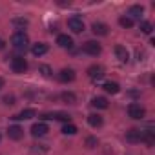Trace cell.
<instances>
[{
    "mask_svg": "<svg viewBox=\"0 0 155 155\" xmlns=\"http://www.w3.org/2000/svg\"><path fill=\"white\" fill-rule=\"evenodd\" d=\"M4 88V79H0V90Z\"/></svg>",
    "mask_w": 155,
    "mask_h": 155,
    "instance_id": "f546056e",
    "label": "cell"
},
{
    "mask_svg": "<svg viewBox=\"0 0 155 155\" xmlns=\"http://www.w3.org/2000/svg\"><path fill=\"white\" fill-rule=\"evenodd\" d=\"M48 131H49V128H48V124H44V122H37V124L31 126V135H33V137H44Z\"/></svg>",
    "mask_w": 155,
    "mask_h": 155,
    "instance_id": "ba28073f",
    "label": "cell"
},
{
    "mask_svg": "<svg viewBox=\"0 0 155 155\" xmlns=\"http://www.w3.org/2000/svg\"><path fill=\"white\" fill-rule=\"evenodd\" d=\"M40 73H42L44 77H51L53 71H51V68H49L48 64H42V66H40Z\"/></svg>",
    "mask_w": 155,
    "mask_h": 155,
    "instance_id": "d4e9b609",
    "label": "cell"
},
{
    "mask_svg": "<svg viewBox=\"0 0 155 155\" xmlns=\"http://www.w3.org/2000/svg\"><path fill=\"white\" fill-rule=\"evenodd\" d=\"M128 115L131 117V119H135V120H140V119H144V115H146V110L140 106V104H130L128 106Z\"/></svg>",
    "mask_w": 155,
    "mask_h": 155,
    "instance_id": "277c9868",
    "label": "cell"
},
{
    "mask_svg": "<svg viewBox=\"0 0 155 155\" xmlns=\"http://www.w3.org/2000/svg\"><path fill=\"white\" fill-rule=\"evenodd\" d=\"M4 104L13 106V104H15V95H6V97H4Z\"/></svg>",
    "mask_w": 155,
    "mask_h": 155,
    "instance_id": "83f0119b",
    "label": "cell"
},
{
    "mask_svg": "<svg viewBox=\"0 0 155 155\" xmlns=\"http://www.w3.org/2000/svg\"><path fill=\"white\" fill-rule=\"evenodd\" d=\"M82 51L88 53V55H91V57H97V55H101L102 48H101L99 42H95V40H88V42L82 44Z\"/></svg>",
    "mask_w": 155,
    "mask_h": 155,
    "instance_id": "3957f363",
    "label": "cell"
},
{
    "mask_svg": "<svg viewBox=\"0 0 155 155\" xmlns=\"http://www.w3.org/2000/svg\"><path fill=\"white\" fill-rule=\"evenodd\" d=\"M11 68L15 73H26L28 71V62L24 57H13L11 58Z\"/></svg>",
    "mask_w": 155,
    "mask_h": 155,
    "instance_id": "5b68a950",
    "label": "cell"
},
{
    "mask_svg": "<svg viewBox=\"0 0 155 155\" xmlns=\"http://www.w3.org/2000/svg\"><path fill=\"white\" fill-rule=\"evenodd\" d=\"M91 106L97 108V110H106V108L110 106V102H108L106 97H93V99H91Z\"/></svg>",
    "mask_w": 155,
    "mask_h": 155,
    "instance_id": "2e32d148",
    "label": "cell"
},
{
    "mask_svg": "<svg viewBox=\"0 0 155 155\" xmlns=\"http://www.w3.org/2000/svg\"><path fill=\"white\" fill-rule=\"evenodd\" d=\"M91 31H93L95 35L104 37V35H108V33H110V28H108L106 24H102V22H95V24L91 26Z\"/></svg>",
    "mask_w": 155,
    "mask_h": 155,
    "instance_id": "4fadbf2b",
    "label": "cell"
},
{
    "mask_svg": "<svg viewBox=\"0 0 155 155\" xmlns=\"http://www.w3.org/2000/svg\"><path fill=\"white\" fill-rule=\"evenodd\" d=\"M13 24L18 26V28H24V26H28V20H26V18H15Z\"/></svg>",
    "mask_w": 155,
    "mask_h": 155,
    "instance_id": "4316f807",
    "label": "cell"
},
{
    "mask_svg": "<svg viewBox=\"0 0 155 155\" xmlns=\"http://www.w3.org/2000/svg\"><path fill=\"white\" fill-rule=\"evenodd\" d=\"M58 81H60V82H71V81H75V71H73L71 68L60 69V71H58Z\"/></svg>",
    "mask_w": 155,
    "mask_h": 155,
    "instance_id": "9c48e42d",
    "label": "cell"
},
{
    "mask_svg": "<svg viewBox=\"0 0 155 155\" xmlns=\"http://www.w3.org/2000/svg\"><path fill=\"white\" fill-rule=\"evenodd\" d=\"M126 140H128L130 144H137V142H140V130L131 128L130 131H126Z\"/></svg>",
    "mask_w": 155,
    "mask_h": 155,
    "instance_id": "7c38bea8",
    "label": "cell"
},
{
    "mask_svg": "<svg viewBox=\"0 0 155 155\" xmlns=\"http://www.w3.org/2000/svg\"><path fill=\"white\" fill-rule=\"evenodd\" d=\"M48 44H42V42H38V44H35L33 48H31V53L35 55V57H42V55H46L48 53Z\"/></svg>",
    "mask_w": 155,
    "mask_h": 155,
    "instance_id": "e0dca14e",
    "label": "cell"
},
{
    "mask_svg": "<svg viewBox=\"0 0 155 155\" xmlns=\"http://www.w3.org/2000/svg\"><path fill=\"white\" fill-rule=\"evenodd\" d=\"M86 144H88V148H95V146L99 144V140H97L95 137H88V139H86Z\"/></svg>",
    "mask_w": 155,
    "mask_h": 155,
    "instance_id": "484cf974",
    "label": "cell"
},
{
    "mask_svg": "<svg viewBox=\"0 0 155 155\" xmlns=\"http://www.w3.org/2000/svg\"><path fill=\"white\" fill-rule=\"evenodd\" d=\"M35 115H37V111L29 108V110H22L20 113H17V115H13L11 119H13V120H29V119H33Z\"/></svg>",
    "mask_w": 155,
    "mask_h": 155,
    "instance_id": "30bf717a",
    "label": "cell"
},
{
    "mask_svg": "<svg viewBox=\"0 0 155 155\" xmlns=\"http://www.w3.org/2000/svg\"><path fill=\"white\" fill-rule=\"evenodd\" d=\"M77 131H79V130H77V126L71 124V122H66V126L62 128V133H64V135H75Z\"/></svg>",
    "mask_w": 155,
    "mask_h": 155,
    "instance_id": "7402d4cb",
    "label": "cell"
},
{
    "mask_svg": "<svg viewBox=\"0 0 155 155\" xmlns=\"http://www.w3.org/2000/svg\"><path fill=\"white\" fill-rule=\"evenodd\" d=\"M57 44H58L60 48L69 49V48H73V38H71L69 35H58V37H57Z\"/></svg>",
    "mask_w": 155,
    "mask_h": 155,
    "instance_id": "5bb4252c",
    "label": "cell"
},
{
    "mask_svg": "<svg viewBox=\"0 0 155 155\" xmlns=\"http://www.w3.org/2000/svg\"><path fill=\"white\" fill-rule=\"evenodd\" d=\"M60 99H62L66 104H75V101H77L75 93H71V91H64V93L60 95Z\"/></svg>",
    "mask_w": 155,
    "mask_h": 155,
    "instance_id": "44dd1931",
    "label": "cell"
},
{
    "mask_svg": "<svg viewBox=\"0 0 155 155\" xmlns=\"http://www.w3.org/2000/svg\"><path fill=\"white\" fill-rule=\"evenodd\" d=\"M4 46H6V44H4V40L0 38V49H4Z\"/></svg>",
    "mask_w": 155,
    "mask_h": 155,
    "instance_id": "f1b7e54d",
    "label": "cell"
},
{
    "mask_svg": "<svg viewBox=\"0 0 155 155\" xmlns=\"http://www.w3.org/2000/svg\"><path fill=\"white\" fill-rule=\"evenodd\" d=\"M104 75H106V73H104V68H102V66L93 64V66L88 68V77H90L91 81H101Z\"/></svg>",
    "mask_w": 155,
    "mask_h": 155,
    "instance_id": "8992f818",
    "label": "cell"
},
{
    "mask_svg": "<svg viewBox=\"0 0 155 155\" xmlns=\"http://www.w3.org/2000/svg\"><path fill=\"white\" fill-rule=\"evenodd\" d=\"M40 119L42 120H62V122H69L71 115H68L64 111H48V113H42Z\"/></svg>",
    "mask_w": 155,
    "mask_h": 155,
    "instance_id": "7a4b0ae2",
    "label": "cell"
},
{
    "mask_svg": "<svg viewBox=\"0 0 155 155\" xmlns=\"http://www.w3.org/2000/svg\"><path fill=\"white\" fill-rule=\"evenodd\" d=\"M68 28H69L73 33H82V31H84V22H82V18H79V17H71V18L68 20Z\"/></svg>",
    "mask_w": 155,
    "mask_h": 155,
    "instance_id": "52a82bcc",
    "label": "cell"
},
{
    "mask_svg": "<svg viewBox=\"0 0 155 155\" xmlns=\"http://www.w3.org/2000/svg\"><path fill=\"white\" fill-rule=\"evenodd\" d=\"M151 29H153V26H151L150 22H146V20H144V22H140V31H142V33L150 35V33H151Z\"/></svg>",
    "mask_w": 155,
    "mask_h": 155,
    "instance_id": "cb8c5ba5",
    "label": "cell"
},
{
    "mask_svg": "<svg viewBox=\"0 0 155 155\" xmlns=\"http://www.w3.org/2000/svg\"><path fill=\"white\" fill-rule=\"evenodd\" d=\"M119 24H120L122 28H131V26H133V20H131L130 17H120V18H119Z\"/></svg>",
    "mask_w": 155,
    "mask_h": 155,
    "instance_id": "603a6c76",
    "label": "cell"
},
{
    "mask_svg": "<svg viewBox=\"0 0 155 155\" xmlns=\"http://www.w3.org/2000/svg\"><path fill=\"white\" fill-rule=\"evenodd\" d=\"M102 90H104L106 93H111V95H117V93L120 91V86H119L117 82H104V86H102Z\"/></svg>",
    "mask_w": 155,
    "mask_h": 155,
    "instance_id": "ac0fdd59",
    "label": "cell"
},
{
    "mask_svg": "<svg viewBox=\"0 0 155 155\" xmlns=\"http://www.w3.org/2000/svg\"><path fill=\"white\" fill-rule=\"evenodd\" d=\"M115 57L120 60V62H128V58H130V53H128V49L124 48V46H115Z\"/></svg>",
    "mask_w": 155,
    "mask_h": 155,
    "instance_id": "9a60e30c",
    "label": "cell"
},
{
    "mask_svg": "<svg viewBox=\"0 0 155 155\" xmlns=\"http://www.w3.org/2000/svg\"><path fill=\"white\" fill-rule=\"evenodd\" d=\"M88 122H90V126H93V128H101V126H102V117L97 115V113H91V115H88Z\"/></svg>",
    "mask_w": 155,
    "mask_h": 155,
    "instance_id": "d6986e66",
    "label": "cell"
},
{
    "mask_svg": "<svg viewBox=\"0 0 155 155\" xmlns=\"http://www.w3.org/2000/svg\"><path fill=\"white\" fill-rule=\"evenodd\" d=\"M11 44H13L18 51H26V48H28V44H29V38H28V35H26L24 31H17V33H13V37H11Z\"/></svg>",
    "mask_w": 155,
    "mask_h": 155,
    "instance_id": "6da1fadb",
    "label": "cell"
},
{
    "mask_svg": "<svg viewBox=\"0 0 155 155\" xmlns=\"http://www.w3.org/2000/svg\"><path fill=\"white\" fill-rule=\"evenodd\" d=\"M128 13H130V18H131V20H133V18H140V15L144 13V8H142V6H131Z\"/></svg>",
    "mask_w": 155,
    "mask_h": 155,
    "instance_id": "ffe728a7",
    "label": "cell"
},
{
    "mask_svg": "<svg viewBox=\"0 0 155 155\" xmlns=\"http://www.w3.org/2000/svg\"><path fill=\"white\" fill-rule=\"evenodd\" d=\"M8 135H9V139H13V140H20L22 137H24V130L20 128V126H9V130H8Z\"/></svg>",
    "mask_w": 155,
    "mask_h": 155,
    "instance_id": "8fae6325",
    "label": "cell"
}]
</instances>
